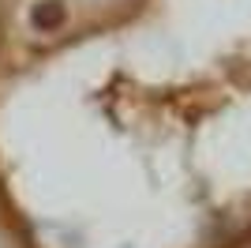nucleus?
Wrapping results in <instances>:
<instances>
[{"mask_svg":"<svg viewBox=\"0 0 251 248\" xmlns=\"http://www.w3.org/2000/svg\"><path fill=\"white\" fill-rule=\"evenodd\" d=\"M26 23L34 34H60L68 27V4L64 0H34L26 11Z\"/></svg>","mask_w":251,"mask_h":248,"instance_id":"nucleus-1","label":"nucleus"},{"mask_svg":"<svg viewBox=\"0 0 251 248\" xmlns=\"http://www.w3.org/2000/svg\"><path fill=\"white\" fill-rule=\"evenodd\" d=\"M0 49H4V23H0Z\"/></svg>","mask_w":251,"mask_h":248,"instance_id":"nucleus-2","label":"nucleus"}]
</instances>
